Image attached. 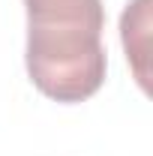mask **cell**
<instances>
[{
    "label": "cell",
    "instance_id": "cell-1",
    "mask_svg": "<svg viewBox=\"0 0 153 156\" xmlns=\"http://www.w3.org/2000/svg\"><path fill=\"white\" fill-rule=\"evenodd\" d=\"M27 75L42 96L54 102H84L105 84L102 33H27Z\"/></svg>",
    "mask_w": 153,
    "mask_h": 156
},
{
    "label": "cell",
    "instance_id": "cell-2",
    "mask_svg": "<svg viewBox=\"0 0 153 156\" xmlns=\"http://www.w3.org/2000/svg\"><path fill=\"white\" fill-rule=\"evenodd\" d=\"M30 33H102V0H24Z\"/></svg>",
    "mask_w": 153,
    "mask_h": 156
},
{
    "label": "cell",
    "instance_id": "cell-3",
    "mask_svg": "<svg viewBox=\"0 0 153 156\" xmlns=\"http://www.w3.org/2000/svg\"><path fill=\"white\" fill-rule=\"evenodd\" d=\"M147 27H150V0H132L123 9L120 36H123L126 57L132 63V72L144 90H147V66H144V60H147Z\"/></svg>",
    "mask_w": 153,
    "mask_h": 156
}]
</instances>
